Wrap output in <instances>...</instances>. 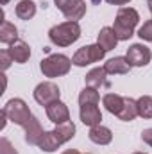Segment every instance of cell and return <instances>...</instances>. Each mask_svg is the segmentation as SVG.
Returning <instances> with one entry per match:
<instances>
[{
    "label": "cell",
    "mask_w": 152,
    "mask_h": 154,
    "mask_svg": "<svg viewBox=\"0 0 152 154\" xmlns=\"http://www.w3.org/2000/svg\"><path fill=\"white\" fill-rule=\"evenodd\" d=\"M4 111L7 113V118L22 127H25L29 124V120L32 118L31 115V109L29 106L22 100V99H11L5 106H4Z\"/></svg>",
    "instance_id": "4"
},
{
    "label": "cell",
    "mask_w": 152,
    "mask_h": 154,
    "mask_svg": "<svg viewBox=\"0 0 152 154\" xmlns=\"http://www.w3.org/2000/svg\"><path fill=\"white\" fill-rule=\"evenodd\" d=\"M134 154H147V152H134Z\"/></svg>",
    "instance_id": "34"
},
{
    "label": "cell",
    "mask_w": 152,
    "mask_h": 154,
    "mask_svg": "<svg viewBox=\"0 0 152 154\" xmlns=\"http://www.w3.org/2000/svg\"><path fill=\"white\" fill-rule=\"evenodd\" d=\"M7 52L11 54V57H13L14 63H25L31 57V47L25 41H22V39H18L13 45H9Z\"/></svg>",
    "instance_id": "11"
},
{
    "label": "cell",
    "mask_w": 152,
    "mask_h": 154,
    "mask_svg": "<svg viewBox=\"0 0 152 154\" xmlns=\"http://www.w3.org/2000/svg\"><path fill=\"white\" fill-rule=\"evenodd\" d=\"M0 41L5 45H13L14 41H18V29L11 23L2 20V27H0Z\"/></svg>",
    "instance_id": "20"
},
{
    "label": "cell",
    "mask_w": 152,
    "mask_h": 154,
    "mask_svg": "<svg viewBox=\"0 0 152 154\" xmlns=\"http://www.w3.org/2000/svg\"><path fill=\"white\" fill-rule=\"evenodd\" d=\"M102 102H104V106H106V109L109 113H113V115L118 116L122 106H123V97H120L116 93H106L104 99H102Z\"/></svg>",
    "instance_id": "21"
},
{
    "label": "cell",
    "mask_w": 152,
    "mask_h": 154,
    "mask_svg": "<svg viewBox=\"0 0 152 154\" xmlns=\"http://www.w3.org/2000/svg\"><path fill=\"white\" fill-rule=\"evenodd\" d=\"M0 120H2V122H0V129H4L5 124H7V113H5L4 109H2V113H0Z\"/></svg>",
    "instance_id": "29"
},
{
    "label": "cell",
    "mask_w": 152,
    "mask_h": 154,
    "mask_svg": "<svg viewBox=\"0 0 152 154\" xmlns=\"http://www.w3.org/2000/svg\"><path fill=\"white\" fill-rule=\"evenodd\" d=\"M127 61L131 66H145L149 65L152 59V52L149 47L141 45V43H134L127 48Z\"/></svg>",
    "instance_id": "8"
},
{
    "label": "cell",
    "mask_w": 152,
    "mask_h": 154,
    "mask_svg": "<svg viewBox=\"0 0 152 154\" xmlns=\"http://www.w3.org/2000/svg\"><path fill=\"white\" fill-rule=\"evenodd\" d=\"M138 36H140L141 39H145V41H152V20L145 22V23L140 27Z\"/></svg>",
    "instance_id": "25"
},
{
    "label": "cell",
    "mask_w": 152,
    "mask_h": 154,
    "mask_svg": "<svg viewBox=\"0 0 152 154\" xmlns=\"http://www.w3.org/2000/svg\"><path fill=\"white\" fill-rule=\"evenodd\" d=\"M118 41H120V39L116 38L113 27H102L100 32H99V36H97V45H99L100 48H104L106 52L113 50Z\"/></svg>",
    "instance_id": "12"
},
{
    "label": "cell",
    "mask_w": 152,
    "mask_h": 154,
    "mask_svg": "<svg viewBox=\"0 0 152 154\" xmlns=\"http://www.w3.org/2000/svg\"><path fill=\"white\" fill-rule=\"evenodd\" d=\"M38 147L41 151H45V152H54V151H57L61 147V142L57 140V136H56L54 131H45L41 134V138H39Z\"/></svg>",
    "instance_id": "16"
},
{
    "label": "cell",
    "mask_w": 152,
    "mask_h": 154,
    "mask_svg": "<svg viewBox=\"0 0 152 154\" xmlns=\"http://www.w3.org/2000/svg\"><path fill=\"white\" fill-rule=\"evenodd\" d=\"M104 68H106V72H108V74L116 75V74H127V72L131 70V65H129L127 57H122V56H118V57L109 59V61L104 65Z\"/></svg>",
    "instance_id": "15"
},
{
    "label": "cell",
    "mask_w": 152,
    "mask_h": 154,
    "mask_svg": "<svg viewBox=\"0 0 152 154\" xmlns=\"http://www.w3.org/2000/svg\"><path fill=\"white\" fill-rule=\"evenodd\" d=\"M43 133H45V131L41 129L39 120L36 116H32V118L29 120V124L25 125V142L31 143V145H38V142H39V138H41Z\"/></svg>",
    "instance_id": "14"
},
{
    "label": "cell",
    "mask_w": 152,
    "mask_h": 154,
    "mask_svg": "<svg viewBox=\"0 0 152 154\" xmlns=\"http://www.w3.org/2000/svg\"><path fill=\"white\" fill-rule=\"evenodd\" d=\"M81 120H82L84 125H90V127L99 125L100 120H102V113H100V109L97 108V104L81 106Z\"/></svg>",
    "instance_id": "10"
},
{
    "label": "cell",
    "mask_w": 152,
    "mask_h": 154,
    "mask_svg": "<svg viewBox=\"0 0 152 154\" xmlns=\"http://www.w3.org/2000/svg\"><path fill=\"white\" fill-rule=\"evenodd\" d=\"M48 38L57 47H68L81 38V25L77 22H72V20L63 22L59 25H54L48 31Z\"/></svg>",
    "instance_id": "2"
},
{
    "label": "cell",
    "mask_w": 152,
    "mask_h": 154,
    "mask_svg": "<svg viewBox=\"0 0 152 154\" xmlns=\"http://www.w3.org/2000/svg\"><path fill=\"white\" fill-rule=\"evenodd\" d=\"M72 65H74V63H72L70 57H66V56H63V54H52V56L45 57V59L39 63V68H41V72H43L45 77L54 79V77L66 75V74L70 72Z\"/></svg>",
    "instance_id": "3"
},
{
    "label": "cell",
    "mask_w": 152,
    "mask_h": 154,
    "mask_svg": "<svg viewBox=\"0 0 152 154\" xmlns=\"http://www.w3.org/2000/svg\"><path fill=\"white\" fill-rule=\"evenodd\" d=\"M90 140L93 142V143H97V145H108V143H111V140H113V133L108 129V127H104V125H95V127H91L90 129Z\"/></svg>",
    "instance_id": "13"
},
{
    "label": "cell",
    "mask_w": 152,
    "mask_h": 154,
    "mask_svg": "<svg viewBox=\"0 0 152 154\" xmlns=\"http://www.w3.org/2000/svg\"><path fill=\"white\" fill-rule=\"evenodd\" d=\"M138 106V116L141 118H152V97L150 95H143L136 100Z\"/></svg>",
    "instance_id": "24"
},
{
    "label": "cell",
    "mask_w": 152,
    "mask_h": 154,
    "mask_svg": "<svg viewBox=\"0 0 152 154\" xmlns=\"http://www.w3.org/2000/svg\"><path fill=\"white\" fill-rule=\"evenodd\" d=\"M104 56H106V50L100 48L99 45H86V47H81L74 54L72 63L75 66H86V65H91V63L104 59Z\"/></svg>",
    "instance_id": "5"
},
{
    "label": "cell",
    "mask_w": 152,
    "mask_h": 154,
    "mask_svg": "<svg viewBox=\"0 0 152 154\" xmlns=\"http://www.w3.org/2000/svg\"><path fill=\"white\" fill-rule=\"evenodd\" d=\"M138 116V106H136V100L131 99V97H123V106L118 113V118L123 120V122H131Z\"/></svg>",
    "instance_id": "18"
},
{
    "label": "cell",
    "mask_w": 152,
    "mask_h": 154,
    "mask_svg": "<svg viewBox=\"0 0 152 154\" xmlns=\"http://www.w3.org/2000/svg\"><path fill=\"white\" fill-rule=\"evenodd\" d=\"M57 9L65 14L66 20L77 22L86 14V2L84 0H54Z\"/></svg>",
    "instance_id": "6"
},
{
    "label": "cell",
    "mask_w": 152,
    "mask_h": 154,
    "mask_svg": "<svg viewBox=\"0 0 152 154\" xmlns=\"http://www.w3.org/2000/svg\"><path fill=\"white\" fill-rule=\"evenodd\" d=\"M141 140L152 147V127H150V129H145V131L141 133Z\"/></svg>",
    "instance_id": "28"
},
{
    "label": "cell",
    "mask_w": 152,
    "mask_h": 154,
    "mask_svg": "<svg viewBox=\"0 0 152 154\" xmlns=\"http://www.w3.org/2000/svg\"><path fill=\"white\" fill-rule=\"evenodd\" d=\"M99 100H100V95H99L97 88H91V86L84 88V90L81 91V95H79V104H81V106H86V104H99Z\"/></svg>",
    "instance_id": "23"
},
{
    "label": "cell",
    "mask_w": 152,
    "mask_h": 154,
    "mask_svg": "<svg viewBox=\"0 0 152 154\" xmlns=\"http://www.w3.org/2000/svg\"><path fill=\"white\" fill-rule=\"evenodd\" d=\"M59 97H61V91H59L57 84H54V82H41L34 90V100L45 108L48 104L59 100Z\"/></svg>",
    "instance_id": "7"
},
{
    "label": "cell",
    "mask_w": 152,
    "mask_h": 154,
    "mask_svg": "<svg viewBox=\"0 0 152 154\" xmlns=\"http://www.w3.org/2000/svg\"><path fill=\"white\" fill-rule=\"evenodd\" d=\"M47 116L57 125V124H65V122H70V111L66 108V104H63L61 100H56L52 104H48L47 108Z\"/></svg>",
    "instance_id": "9"
},
{
    "label": "cell",
    "mask_w": 152,
    "mask_h": 154,
    "mask_svg": "<svg viewBox=\"0 0 152 154\" xmlns=\"http://www.w3.org/2000/svg\"><path fill=\"white\" fill-rule=\"evenodd\" d=\"M54 133H56L57 140H59V142H61V145H63V143L70 142V140L75 136V125H74V122L57 124V125H56V129H54Z\"/></svg>",
    "instance_id": "19"
},
{
    "label": "cell",
    "mask_w": 152,
    "mask_h": 154,
    "mask_svg": "<svg viewBox=\"0 0 152 154\" xmlns=\"http://www.w3.org/2000/svg\"><path fill=\"white\" fill-rule=\"evenodd\" d=\"M0 66H2V70H7L9 66H11V63H13V57H11V54L7 52V50H2L0 52Z\"/></svg>",
    "instance_id": "27"
},
{
    "label": "cell",
    "mask_w": 152,
    "mask_h": 154,
    "mask_svg": "<svg viewBox=\"0 0 152 154\" xmlns=\"http://www.w3.org/2000/svg\"><path fill=\"white\" fill-rule=\"evenodd\" d=\"M7 2H9V0H0V4H2V5H5Z\"/></svg>",
    "instance_id": "33"
},
{
    "label": "cell",
    "mask_w": 152,
    "mask_h": 154,
    "mask_svg": "<svg viewBox=\"0 0 152 154\" xmlns=\"http://www.w3.org/2000/svg\"><path fill=\"white\" fill-rule=\"evenodd\" d=\"M0 154H18L7 138H0Z\"/></svg>",
    "instance_id": "26"
},
{
    "label": "cell",
    "mask_w": 152,
    "mask_h": 154,
    "mask_svg": "<svg viewBox=\"0 0 152 154\" xmlns=\"http://www.w3.org/2000/svg\"><path fill=\"white\" fill-rule=\"evenodd\" d=\"M108 4H113V5H123V4H129L131 0H106Z\"/></svg>",
    "instance_id": "30"
},
{
    "label": "cell",
    "mask_w": 152,
    "mask_h": 154,
    "mask_svg": "<svg viewBox=\"0 0 152 154\" xmlns=\"http://www.w3.org/2000/svg\"><path fill=\"white\" fill-rule=\"evenodd\" d=\"M63 154H81L79 151H75V149H68V151H65Z\"/></svg>",
    "instance_id": "31"
},
{
    "label": "cell",
    "mask_w": 152,
    "mask_h": 154,
    "mask_svg": "<svg viewBox=\"0 0 152 154\" xmlns=\"http://www.w3.org/2000/svg\"><path fill=\"white\" fill-rule=\"evenodd\" d=\"M36 14V4L31 0H20L16 5V16L20 20H31Z\"/></svg>",
    "instance_id": "22"
},
{
    "label": "cell",
    "mask_w": 152,
    "mask_h": 154,
    "mask_svg": "<svg viewBox=\"0 0 152 154\" xmlns=\"http://www.w3.org/2000/svg\"><path fill=\"white\" fill-rule=\"evenodd\" d=\"M106 75H108L106 68H104V66H99V68L90 70V72L86 74V77H84V79H86V84H88V86H91V88H100V86L108 84Z\"/></svg>",
    "instance_id": "17"
},
{
    "label": "cell",
    "mask_w": 152,
    "mask_h": 154,
    "mask_svg": "<svg viewBox=\"0 0 152 154\" xmlns=\"http://www.w3.org/2000/svg\"><path fill=\"white\" fill-rule=\"evenodd\" d=\"M140 22V14L136 9L132 7H122L118 13H116V18H114V25L113 31L116 34L118 39H129L134 34V27L138 25Z\"/></svg>",
    "instance_id": "1"
},
{
    "label": "cell",
    "mask_w": 152,
    "mask_h": 154,
    "mask_svg": "<svg viewBox=\"0 0 152 154\" xmlns=\"http://www.w3.org/2000/svg\"><path fill=\"white\" fill-rule=\"evenodd\" d=\"M147 5H149V9H150V13H152V0H147Z\"/></svg>",
    "instance_id": "32"
}]
</instances>
